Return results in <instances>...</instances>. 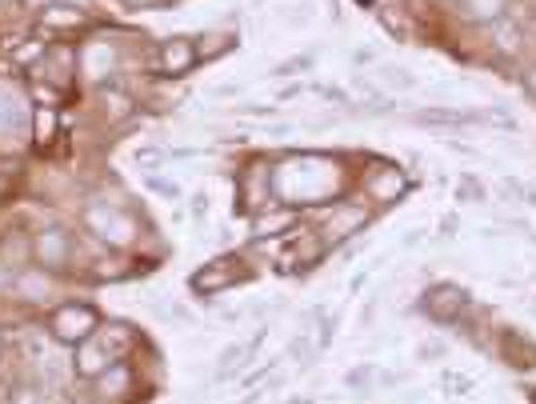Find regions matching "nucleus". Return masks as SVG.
Instances as JSON below:
<instances>
[{
  "label": "nucleus",
  "mask_w": 536,
  "mask_h": 404,
  "mask_svg": "<svg viewBox=\"0 0 536 404\" xmlns=\"http://www.w3.org/2000/svg\"><path fill=\"white\" fill-rule=\"evenodd\" d=\"M373 381H376V365H357V368H349L344 373V389H352V392H360V389H373Z\"/></svg>",
  "instance_id": "4468645a"
},
{
  "label": "nucleus",
  "mask_w": 536,
  "mask_h": 404,
  "mask_svg": "<svg viewBox=\"0 0 536 404\" xmlns=\"http://www.w3.org/2000/svg\"><path fill=\"white\" fill-rule=\"evenodd\" d=\"M505 352L516 360V368H532V365H536V352H532V348H524L516 337H508V340H505Z\"/></svg>",
  "instance_id": "6ab92c4d"
},
{
  "label": "nucleus",
  "mask_w": 536,
  "mask_h": 404,
  "mask_svg": "<svg viewBox=\"0 0 536 404\" xmlns=\"http://www.w3.org/2000/svg\"><path fill=\"white\" fill-rule=\"evenodd\" d=\"M529 400H532V404H536V389H529Z\"/></svg>",
  "instance_id": "c9c22d12"
},
{
  "label": "nucleus",
  "mask_w": 536,
  "mask_h": 404,
  "mask_svg": "<svg viewBox=\"0 0 536 404\" xmlns=\"http://www.w3.org/2000/svg\"><path fill=\"white\" fill-rule=\"evenodd\" d=\"M84 220H89V228L97 232V236L117 240V245H125V240L133 236V220H128L120 209H89Z\"/></svg>",
  "instance_id": "20e7f679"
},
{
  "label": "nucleus",
  "mask_w": 536,
  "mask_h": 404,
  "mask_svg": "<svg viewBox=\"0 0 536 404\" xmlns=\"http://www.w3.org/2000/svg\"><path fill=\"white\" fill-rule=\"evenodd\" d=\"M45 24L48 29H76V24H84V13H76V8H68L56 0V4L45 13Z\"/></svg>",
  "instance_id": "f8f14e48"
},
{
  "label": "nucleus",
  "mask_w": 536,
  "mask_h": 404,
  "mask_svg": "<svg viewBox=\"0 0 536 404\" xmlns=\"http://www.w3.org/2000/svg\"><path fill=\"white\" fill-rule=\"evenodd\" d=\"M529 13H532V16H536V0H529Z\"/></svg>",
  "instance_id": "f704fd0d"
},
{
  "label": "nucleus",
  "mask_w": 536,
  "mask_h": 404,
  "mask_svg": "<svg viewBox=\"0 0 536 404\" xmlns=\"http://www.w3.org/2000/svg\"><path fill=\"white\" fill-rule=\"evenodd\" d=\"M237 113H240V116H253V120H268V116L281 113V108H272V105H240Z\"/></svg>",
  "instance_id": "a878e982"
},
{
  "label": "nucleus",
  "mask_w": 536,
  "mask_h": 404,
  "mask_svg": "<svg viewBox=\"0 0 536 404\" xmlns=\"http://www.w3.org/2000/svg\"><path fill=\"white\" fill-rule=\"evenodd\" d=\"M264 332H268V329L253 332L248 340H237V345H224V348H220V357H216V365H220V368H216V381H229L232 373H240V368H245V360L264 345Z\"/></svg>",
  "instance_id": "423d86ee"
},
{
  "label": "nucleus",
  "mask_w": 536,
  "mask_h": 404,
  "mask_svg": "<svg viewBox=\"0 0 536 404\" xmlns=\"http://www.w3.org/2000/svg\"><path fill=\"white\" fill-rule=\"evenodd\" d=\"M97 324H100V316L92 305H60L53 313V337L76 345V340H89L97 332Z\"/></svg>",
  "instance_id": "f257e3e1"
},
{
  "label": "nucleus",
  "mask_w": 536,
  "mask_h": 404,
  "mask_svg": "<svg viewBox=\"0 0 536 404\" xmlns=\"http://www.w3.org/2000/svg\"><path fill=\"white\" fill-rule=\"evenodd\" d=\"M4 285H13V272H8V269H0V288H4Z\"/></svg>",
  "instance_id": "473e14b6"
},
{
  "label": "nucleus",
  "mask_w": 536,
  "mask_h": 404,
  "mask_svg": "<svg viewBox=\"0 0 536 404\" xmlns=\"http://www.w3.org/2000/svg\"><path fill=\"white\" fill-rule=\"evenodd\" d=\"M292 212H284V217H272V220H256V236H264V232H281V228H289L292 225Z\"/></svg>",
  "instance_id": "5701e85b"
},
{
  "label": "nucleus",
  "mask_w": 536,
  "mask_h": 404,
  "mask_svg": "<svg viewBox=\"0 0 536 404\" xmlns=\"http://www.w3.org/2000/svg\"><path fill=\"white\" fill-rule=\"evenodd\" d=\"M13 404H40V397H37L32 389H21V392L13 397Z\"/></svg>",
  "instance_id": "c85d7f7f"
},
{
  "label": "nucleus",
  "mask_w": 536,
  "mask_h": 404,
  "mask_svg": "<svg viewBox=\"0 0 536 404\" xmlns=\"http://www.w3.org/2000/svg\"><path fill=\"white\" fill-rule=\"evenodd\" d=\"M456 13L464 21H477V24H492L508 13V0H456Z\"/></svg>",
  "instance_id": "9d476101"
},
{
  "label": "nucleus",
  "mask_w": 536,
  "mask_h": 404,
  "mask_svg": "<svg viewBox=\"0 0 536 404\" xmlns=\"http://www.w3.org/2000/svg\"><path fill=\"white\" fill-rule=\"evenodd\" d=\"M196 60H201V53H196V45L188 37H172L160 45V73L169 76H185Z\"/></svg>",
  "instance_id": "39448f33"
},
{
  "label": "nucleus",
  "mask_w": 536,
  "mask_h": 404,
  "mask_svg": "<svg viewBox=\"0 0 536 404\" xmlns=\"http://www.w3.org/2000/svg\"><path fill=\"white\" fill-rule=\"evenodd\" d=\"M105 105H108V116H112V120H120V116H128L133 100H128L125 92H105Z\"/></svg>",
  "instance_id": "412c9836"
},
{
  "label": "nucleus",
  "mask_w": 536,
  "mask_h": 404,
  "mask_svg": "<svg viewBox=\"0 0 536 404\" xmlns=\"http://www.w3.org/2000/svg\"><path fill=\"white\" fill-rule=\"evenodd\" d=\"M16 288H21L24 300H37V297H45L48 292V280L40 277V272H24V277H16Z\"/></svg>",
  "instance_id": "dca6fc26"
},
{
  "label": "nucleus",
  "mask_w": 536,
  "mask_h": 404,
  "mask_svg": "<svg viewBox=\"0 0 536 404\" xmlns=\"http://www.w3.org/2000/svg\"><path fill=\"white\" fill-rule=\"evenodd\" d=\"M60 4H65V0H60ZM68 4H81V8H89L92 0H68Z\"/></svg>",
  "instance_id": "72a5a7b5"
},
{
  "label": "nucleus",
  "mask_w": 536,
  "mask_h": 404,
  "mask_svg": "<svg viewBox=\"0 0 536 404\" xmlns=\"http://www.w3.org/2000/svg\"><path fill=\"white\" fill-rule=\"evenodd\" d=\"M404 188H409V180L396 173V168H376V173L368 176V196H373L376 204H393L396 196H404Z\"/></svg>",
  "instance_id": "1a4fd4ad"
},
{
  "label": "nucleus",
  "mask_w": 536,
  "mask_h": 404,
  "mask_svg": "<svg viewBox=\"0 0 536 404\" xmlns=\"http://www.w3.org/2000/svg\"><path fill=\"white\" fill-rule=\"evenodd\" d=\"M352 60H357V64H373L376 53H368V48H357V53H352Z\"/></svg>",
  "instance_id": "7c9ffc66"
},
{
  "label": "nucleus",
  "mask_w": 536,
  "mask_h": 404,
  "mask_svg": "<svg viewBox=\"0 0 536 404\" xmlns=\"http://www.w3.org/2000/svg\"><path fill=\"white\" fill-rule=\"evenodd\" d=\"M524 89H529V92H532V97H536V68H532V73H529V76H524Z\"/></svg>",
  "instance_id": "2f4dec72"
},
{
  "label": "nucleus",
  "mask_w": 536,
  "mask_h": 404,
  "mask_svg": "<svg viewBox=\"0 0 536 404\" xmlns=\"http://www.w3.org/2000/svg\"><path fill=\"white\" fill-rule=\"evenodd\" d=\"M532 308H536V305H532Z\"/></svg>",
  "instance_id": "58836bf2"
},
{
  "label": "nucleus",
  "mask_w": 536,
  "mask_h": 404,
  "mask_svg": "<svg viewBox=\"0 0 536 404\" xmlns=\"http://www.w3.org/2000/svg\"><path fill=\"white\" fill-rule=\"evenodd\" d=\"M445 389L461 397V392H472V381H469V376H456V373H448V376H445Z\"/></svg>",
  "instance_id": "bb28decb"
},
{
  "label": "nucleus",
  "mask_w": 536,
  "mask_h": 404,
  "mask_svg": "<svg viewBox=\"0 0 536 404\" xmlns=\"http://www.w3.org/2000/svg\"><path fill=\"white\" fill-rule=\"evenodd\" d=\"M357 4H376V0H357Z\"/></svg>",
  "instance_id": "e433bc0d"
},
{
  "label": "nucleus",
  "mask_w": 536,
  "mask_h": 404,
  "mask_svg": "<svg viewBox=\"0 0 536 404\" xmlns=\"http://www.w3.org/2000/svg\"><path fill=\"white\" fill-rule=\"evenodd\" d=\"M164 157H169V152H160V149H136V152H133V160H136V165H144V168L160 165Z\"/></svg>",
  "instance_id": "393cba45"
},
{
  "label": "nucleus",
  "mask_w": 536,
  "mask_h": 404,
  "mask_svg": "<svg viewBox=\"0 0 536 404\" xmlns=\"http://www.w3.org/2000/svg\"><path fill=\"white\" fill-rule=\"evenodd\" d=\"M456 201H461V204H484V188H480V180L477 176H464L461 180V185H456Z\"/></svg>",
  "instance_id": "a211bd4d"
},
{
  "label": "nucleus",
  "mask_w": 536,
  "mask_h": 404,
  "mask_svg": "<svg viewBox=\"0 0 536 404\" xmlns=\"http://www.w3.org/2000/svg\"><path fill=\"white\" fill-rule=\"evenodd\" d=\"M188 212H193V217H204V212H209V193H196L193 196V209H188Z\"/></svg>",
  "instance_id": "cd10ccee"
},
{
  "label": "nucleus",
  "mask_w": 536,
  "mask_h": 404,
  "mask_svg": "<svg viewBox=\"0 0 536 404\" xmlns=\"http://www.w3.org/2000/svg\"><path fill=\"white\" fill-rule=\"evenodd\" d=\"M237 272H232V261H216L209 264L204 272H196L193 277V292H204V297H216V292H224V288H232L237 285Z\"/></svg>",
  "instance_id": "6e6552de"
},
{
  "label": "nucleus",
  "mask_w": 536,
  "mask_h": 404,
  "mask_svg": "<svg viewBox=\"0 0 536 404\" xmlns=\"http://www.w3.org/2000/svg\"><path fill=\"white\" fill-rule=\"evenodd\" d=\"M313 68V53H305V56H289V60H281V64L272 68V76H292V73H308Z\"/></svg>",
  "instance_id": "aec40b11"
},
{
  "label": "nucleus",
  "mask_w": 536,
  "mask_h": 404,
  "mask_svg": "<svg viewBox=\"0 0 536 404\" xmlns=\"http://www.w3.org/2000/svg\"><path fill=\"white\" fill-rule=\"evenodd\" d=\"M144 185H149V193L164 196V201H180V185H177V180H164L157 173H149V176H144Z\"/></svg>",
  "instance_id": "f3484780"
},
{
  "label": "nucleus",
  "mask_w": 536,
  "mask_h": 404,
  "mask_svg": "<svg viewBox=\"0 0 536 404\" xmlns=\"http://www.w3.org/2000/svg\"><path fill=\"white\" fill-rule=\"evenodd\" d=\"M492 45H497V53L500 56H516L521 53V29H516L513 21H492Z\"/></svg>",
  "instance_id": "9b49d317"
},
{
  "label": "nucleus",
  "mask_w": 536,
  "mask_h": 404,
  "mask_svg": "<svg viewBox=\"0 0 536 404\" xmlns=\"http://www.w3.org/2000/svg\"><path fill=\"white\" fill-rule=\"evenodd\" d=\"M112 365H117V348L108 345V337L81 340V348H76V373L81 376H100Z\"/></svg>",
  "instance_id": "7ed1b4c3"
},
{
  "label": "nucleus",
  "mask_w": 536,
  "mask_h": 404,
  "mask_svg": "<svg viewBox=\"0 0 536 404\" xmlns=\"http://www.w3.org/2000/svg\"><path fill=\"white\" fill-rule=\"evenodd\" d=\"M448 345H440V340H425V345L417 348V360H445Z\"/></svg>",
  "instance_id": "b1692460"
},
{
  "label": "nucleus",
  "mask_w": 536,
  "mask_h": 404,
  "mask_svg": "<svg viewBox=\"0 0 536 404\" xmlns=\"http://www.w3.org/2000/svg\"><path fill=\"white\" fill-rule=\"evenodd\" d=\"M53 128H56V116H53V108H40L37 113V136H40V144L53 136Z\"/></svg>",
  "instance_id": "4be33fe9"
},
{
  "label": "nucleus",
  "mask_w": 536,
  "mask_h": 404,
  "mask_svg": "<svg viewBox=\"0 0 536 404\" xmlns=\"http://www.w3.org/2000/svg\"><path fill=\"white\" fill-rule=\"evenodd\" d=\"M289 357H292V360H300V368H313V365H316V357H321V348H316V340H308L305 332H300V337L289 345Z\"/></svg>",
  "instance_id": "ddd939ff"
},
{
  "label": "nucleus",
  "mask_w": 536,
  "mask_h": 404,
  "mask_svg": "<svg viewBox=\"0 0 536 404\" xmlns=\"http://www.w3.org/2000/svg\"><path fill=\"white\" fill-rule=\"evenodd\" d=\"M32 253H37V261L45 264V269H60V264L68 261V253H73V240H68L60 228H45V232H37V240H32Z\"/></svg>",
  "instance_id": "0eeeda50"
},
{
  "label": "nucleus",
  "mask_w": 536,
  "mask_h": 404,
  "mask_svg": "<svg viewBox=\"0 0 536 404\" xmlns=\"http://www.w3.org/2000/svg\"><path fill=\"white\" fill-rule=\"evenodd\" d=\"M380 76H385L388 89H404V92H412V89L420 84L417 76L409 73V68H396V64H385V68H380Z\"/></svg>",
  "instance_id": "2eb2a0df"
},
{
  "label": "nucleus",
  "mask_w": 536,
  "mask_h": 404,
  "mask_svg": "<svg viewBox=\"0 0 536 404\" xmlns=\"http://www.w3.org/2000/svg\"><path fill=\"white\" fill-rule=\"evenodd\" d=\"M289 404H313V400H289Z\"/></svg>",
  "instance_id": "4c0bfd02"
},
{
  "label": "nucleus",
  "mask_w": 536,
  "mask_h": 404,
  "mask_svg": "<svg viewBox=\"0 0 536 404\" xmlns=\"http://www.w3.org/2000/svg\"><path fill=\"white\" fill-rule=\"evenodd\" d=\"M425 236H428L425 228H412L409 236H404V248H417V245H420V240H425Z\"/></svg>",
  "instance_id": "c756f323"
},
{
  "label": "nucleus",
  "mask_w": 536,
  "mask_h": 404,
  "mask_svg": "<svg viewBox=\"0 0 536 404\" xmlns=\"http://www.w3.org/2000/svg\"><path fill=\"white\" fill-rule=\"evenodd\" d=\"M425 313L432 316L437 324H453L469 313V292L461 285H432L425 292Z\"/></svg>",
  "instance_id": "f03ea898"
}]
</instances>
